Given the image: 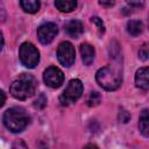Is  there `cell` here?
I'll return each mask as SVG.
<instances>
[{
	"label": "cell",
	"instance_id": "8992f818",
	"mask_svg": "<svg viewBox=\"0 0 149 149\" xmlns=\"http://www.w3.org/2000/svg\"><path fill=\"white\" fill-rule=\"evenodd\" d=\"M74 56H76L74 48L70 42L65 41V42H62L58 45L57 58H58V61L62 65H64L66 68L71 66L74 63Z\"/></svg>",
	"mask_w": 149,
	"mask_h": 149
},
{
	"label": "cell",
	"instance_id": "ac0fdd59",
	"mask_svg": "<svg viewBox=\"0 0 149 149\" xmlns=\"http://www.w3.org/2000/svg\"><path fill=\"white\" fill-rule=\"evenodd\" d=\"M91 22H92V23H94V24L97 26V28L99 29V33H100V34H102V33L105 31V27H104V23H102V21H101L99 17H97V16H93V17L91 19Z\"/></svg>",
	"mask_w": 149,
	"mask_h": 149
},
{
	"label": "cell",
	"instance_id": "cb8c5ba5",
	"mask_svg": "<svg viewBox=\"0 0 149 149\" xmlns=\"http://www.w3.org/2000/svg\"><path fill=\"white\" fill-rule=\"evenodd\" d=\"M5 101H6V94H5V92L2 90H0V107L3 106Z\"/></svg>",
	"mask_w": 149,
	"mask_h": 149
},
{
	"label": "cell",
	"instance_id": "9c48e42d",
	"mask_svg": "<svg viewBox=\"0 0 149 149\" xmlns=\"http://www.w3.org/2000/svg\"><path fill=\"white\" fill-rule=\"evenodd\" d=\"M135 84H136L137 87H140L144 91L149 88V69L147 66L141 68L136 71Z\"/></svg>",
	"mask_w": 149,
	"mask_h": 149
},
{
	"label": "cell",
	"instance_id": "8fae6325",
	"mask_svg": "<svg viewBox=\"0 0 149 149\" xmlns=\"http://www.w3.org/2000/svg\"><path fill=\"white\" fill-rule=\"evenodd\" d=\"M80 54L85 65H90L94 59V48L88 43H83L80 45Z\"/></svg>",
	"mask_w": 149,
	"mask_h": 149
},
{
	"label": "cell",
	"instance_id": "5b68a950",
	"mask_svg": "<svg viewBox=\"0 0 149 149\" xmlns=\"http://www.w3.org/2000/svg\"><path fill=\"white\" fill-rule=\"evenodd\" d=\"M83 93V84L79 79H71L66 86V88L64 90V92L62 93V95L59 97V101L62 105H71L73 102H76Z\"/></svg>",
	"mask_w": 149,
	"mask_h": 149
},
{
	"label": "cell",
	"instance_id": "2e32d148",
	"mask_svg": "<svg viewBox=\"0 0 149 149\" xmlns=\"http://www.w3.org/2000/svg\"><path fill=\"white\" fill-rule=\"evenodd\" d=\"M100 101H101V95H100L98 92H95V91H92V92L88 94L87 99H86V104H87V106H90V107H95V106H98V105L100 104Z\"/></svg>",
	"mask_w": 149,
	"mask_h": 149
},
{
	"label": "cell",
	"instance_id": "7c38bea8",
	"mask_svg": "<svg viewBox=\"0 0 149 149\" xmlns=\"http://www.w3.org/2000/svg\"><path fill=\"white\" fill-rule=\"evenodd\" d=\"M55 6L63 13H70L77 7V0H55Z\"/></svg>",
	"mask_w": 149,
	"mask_h": 149
},
{
	"label": "cell",
	"instance_id": "9a60e30c",
	"mask_svg": "<svg viewBox=\"0 0 149 149\" xmlns=\"http://www.w3.org/2000/svg\"><path fill=\"white\" fill-rule=\"evenodd\" d=\"M127 31L132 36H137L143 31V23L139 20H130L127 23Z\"/></svg>",
	"mask_w": 149,
	"mask_h": 149
},
{
	"label": "cell",
	"instance_id": "6da1fadb",
	"mask_svg": "<svg viewBox=\"0 0 149 149\" xmlns=\"http://www.w3.org/2000/svg\"><path fill=\"white\" fill-rule=\"evenodd\" d=\"M37 87L36 79L28 73H22L17 79H15L10 85V94L19 100H26L31 97Z\"/></svg>",
	"mask_w": 149,
	"mask_h": 149
},
{
	"label": "cell",
	"instance_id": "d6986e66",
	"mask_svg": "<svg viewBox=\"0 0 149 149\" xmlns=\"http://www.w3.org/2000/svg\"><path fill=\"white\" fill-rule=\"evenodd\" d=\"M129 119H130V114H129L127 111L121 109L120 113H119V120H120L121 122H123V123H127V122L129 121Z\"/></svg>",
	"mask_w": 149,
	"mask_h": 149
},
{
	"label": "cell",
	"instance_id": "30bf717a",
	"mask_svg": "<svg viewBox=\"0 0 149 149\" xmlns=\"http://www.w3.org/2000/svg\"><path fill=\"white\" fill-rule=\"evenodd\" d=\"M65 31L72 38H78L84 33L83 23L78 20H71L65 24Z\"/></svg>",
	"mask_w": 149,
	"mask_h": 149
},
{
	"label": "cell",
	"instance_id": "5bb4252c",
	"mask_svg": "<svg viewBox=\"0 0 149 149\" xmlns=\"http://www.w3.org/2000/svg\"><path fill=\"white\" fill-rule=\"evenodd\" d=\"M20 5L24 12L30 13V14L38 12V9L41 7L40 0H20Z\"/></svg>",
	"mask_w": 149,
	"mask_h": 149
},
{
	"label": "cell",
	"instance_id": "277c9868",
	"mask_svg": "<svg viewBox=\"0 0 149 149\" xmlns=\"http://www.w3.org/2000/svg\"><path fill=\"white\" fill-rule=\"evenodd\" d=\"M19 57L21 63L29 69H33L37 65L40 61V52L36 47L30 42H24L21 44L19 50Z\"/></svg>",
	"mask_w": 149,
	"mask_h": 149
},
{
	"label": "cell",
	"instance_id": "e0dca14e",
	"mask_svg": "<svg viewBox=\"0 0 149 149\" xmlns=\"http://www.w3.org/2000/svg\"><path fill=\"white\" fill-rule=\"evenodd\" d=\"M148 56H149V51H148V44L144 43L140 50H139V57L142 59V61H147L148 59Z\"/></svg>",
	"mask_w": 149,
	"mask_h": 149
},
{
	"label": "cell",
	"instance_id": "603a6c76",
	"mask_svg": "<svg viewBox=\"0 0 149 149\" xmlns=\"http://www.w3.org/2000/svg\"><path fill=\"white\" fill-rule=\"evenodd\" d=\"M6 19V12L2 5H0V22H3Z\"/></svg>",
	"mask_w": 149,
	"mask_h": 149
},
{
	"label": "cell",
	"instance_id": "ba28073f",
	"mask_svg": "<svg viewBox=\"0 0 149 149\" xmlns=\"http://www.w3.org/2000/svg\"><path fill=\"white\" fill-rule=\"evenodd\" d=\"M58 33V27L52 23L48 22L37 28V37L42 44H49L57 35Z\"/></svg>",
	"mask_w": 149,
	"mask_h": 149
},
{
	"label": "cell",
	"instance_id": "3957f363",
	"mask_svg": "<svg viewBox=\"0 0 149 149\" xmlns=\"http://www.w3.org/2000/svg\"><path fill=\"white\" fill-rule=\"evenodd\" d=\"M97 83L107 91H115L121 85V74L111 66H104L97 71Z\"/></svg>",
	"mask_w": 149,
	"mask_h": 149
},
{
	"label": "cell",
	"instance_id": "d4e9b609",
	"mask_svg": "<svg viewBox=\"0 0 149 149\" xmlns=\"http://www.w3.org/2000/svg\"><path fill=\"white\" fill-rule=\"evenodd\" d=\"M2 47H3V36H2V33L0 31V51H1Z\"/></svg>",
	"mask_w": 149,
	"mask_h": 149
},
{
	"label": "cell",
	"instance_id": "44dd1931",
	"mask_svg": "<svg viewBox=\"0 0 149 149\" xmlns=\"http://www.w3.org/2000/svg\"><path fill=\"white\" fill-rule=\"evenodd\" d=\"M114 0H99V3L102 7H112L114 5Z\"/></svg>",
	"mask_w": 149,
	"mask_h": 149
},
{
	"label": "cell",
	"instance_id": "7a4b0ae2",
	"mask_svg": "<svg viewBox=\"0 0 149 149\" xmlns=\"http://www.w3.org/2000/svg\"><path fill=\"white\" fill-rule=\"evenodd\" d=\"M29 122V118L24 109L20 107H13L5 112L3 114V123L7 129L13 133L22 132Z\"/></svg>",
	"mask_w": 149,
	"mask_h": 149
},
{
	"label": "cell",
	"instance_id": "7402d4cb",
	"mask_svg": "<svg viewBox=\"0 0 149 149\" xmlns=\"http://www.w3.org/2000/svg\"><path fill=\"white\" fill-rule=\"evenodd\" d=\"M126 1L133 6H142L144 3V0H126Z\"/></svg>",
	"mask_w": 149,
	"mask_h": 149
},
{
	"label": "cell",
	"instance_id": "4fadbf2b",
	"mask_svg": "<svg viewBox=\"0 0 149 149\" xmlns=\"http://www.w3.org/2000/svg\"><path fill=\"white\" fill-rule=\"evenodd\" d=\"M139 127L140 132L144 137L149 136V115H148V109H143L141 115H140V121H139Z\"/></svg>",
	"mask_w": 149,
	"mask_h": 149
},
{
	"label": "cell",
	"instance_id": "52a82bcc",
	"mask_svg": "<svg viewBox=\"0 0 149 149\" xmlns=\"http://www.w3.org/2000/svg\"><path fill=\"white\" fill-rule=\"evenodd\" d=\"M43 79H44V83L49 87L57 88V87H59L63 84V81H64V74H63V72L58 68L50 66V68H48L44 71Z\"/></svg>",
	"mask_w": 149,
	"mask_h": 149
},
{
	"label": "cell",
	"instance_id": "ffe728a7",
	"mask_svg": "<svg viewBox=\"0 0 149 149\" xmlns=\"http://www.w3.org/2000/svg\"><path fill=\"white\" fill-rule=\"evenodd\" d=\"M45 104H47V99H45V97H44L43 94H41V95L37 98V100L35 101V106L38 107V108H43V107L45 106Z\"/></svg>",
	"mask_w": 149,
	"mask_h": 149
}]
</instances>
